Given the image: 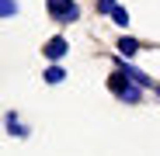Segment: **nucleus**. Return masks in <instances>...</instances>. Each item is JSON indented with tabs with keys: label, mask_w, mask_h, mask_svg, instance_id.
I'll use <instances>...</instances> for the list:
<instances>
[{
	"label": "nucleus",
	"mask_w": 160,
	"mask_h": 156,
	"mask_svg": "<svg viewBox=\"0 0 160 156\" xmlns=\"http://www.w3.org/2000/svg\"><path fill=\"white\" fill-rule=\"evenodd\" d=\"M45 7H49V17H56L63 24H70V21L80 17V7L73 4V0H45Z\"/></svg>",
	"instance_id": "1"
},
{
	"label": "nucleus",
	"mask_w": 160,
	"mask_h": 156,
	"mask_svg": "<svg viewBox=\"0 0 160 156\" xmlns=\"http://www.w3.org/2000/svg\"><path fill=\"white\" fill-rule=\"evenodd\" d=\"M98 11H101V14H112V11H115V0H98Z\"/></svg>",
	"instance_id": "10"
},
{
	"label": "nucleus",
	"mask_w": 160,
	"mask_h": 156,
	"mask_svg": "<svg viewBox=\"0 0 160 156\" xmlns=\"http://www.w3.org/2000/svg\"><path fill=\"white\" fill-rule=\"evenodd\" d=\"M112 90H115L125 104H136V101L143 97V87H136V83H132L129 76H122V73H115V76H112Z\"/></svg>",
	"instance_id": "2"
},
{
	"label": "nucleus",
	"mask_w": 160,
	"mask_h": 156,
	"mask_svg": "<svg viewBox=\"0 0 160 156\" xmlns=\"http://www.w3.org/2000/svg\"><path fill=\"white\" fill-rule=\"evenodd\" d=\"M112 21H115V24H129V11H125V7H115V11H112Z\"/></svg>",
	"instance_id": "9"
},
{
	"label": "nucleus",
	"mask_w": 160,
	"mask_h": 156,
	"mask_svg": "<svg viewBox=\"0 0 160 156\" xmlns=\"http://www.w3.org/2000/svg\"><path fill=\"white\" fill-rule=\"evenodd\" d=\"M66 49H70V42L63 38V35H56V38H49V45H45V56L56 63V59H63L66 56Z\"/></svg>",
	"instance_id": "3"
},
{
	"label": "nucleus",
	"mask_w": 160,
	"mask_h": 156,
	"mask_svg": "<svg viewBox=\"0 0 160 156\" xmlns=\"http://www.w3.org/2000/svg\"><path fill=\"white\" fill-rule=\"evenodd\" d=\"M0 14H4V17H14V14H18V0H0Z\"/></svg>",
	"instance_id": "8"
},
{
	"label": "nucleus",
	"mask_w": 160,
	"mask_h": 156,
	"mask_svg": "<svg viewBox=\"0 0 160 156\" xmlns=\"http://www.w3.org/2000/svg\"><path fill=\"white\" fill-rule=\"evenodd\" d=\"M7 132H11V135H21V139H24V135H28V128L21 125V118H18V115H7Z\"/></svg>",
	"instance_id": "5"
},
{
	"label": "nucleus",
	"mask_w": 160,
	"mask_h": 156,
	"mask_svg": "<svg viewBox=\"0 0 160 156\" xmlns=\"http://www.w3.org/2000/svg\"><path fill=\"white\" fill-rule=\"evenodd\" d=\"M122 73H125L136 87H150V76H146L143 69H136V66H129V63H125V66H122Z\"/></svg>",
	"instance_id": "4"
},
{
	"label": "nucleus",
	"mask_w": 160,
	"mask_h": 156,
	"mask_svg": "<svg viewBox=\"0 0 160 156\" xmlns=\"http://www.w3.org/2000/svg\"><path fill=\"white\" fill-rule=\"evenodd\" d=\"M157 94H160V83H157Z\"/></svg>",
	"instance_id": "11"
},
{
	"label": "nucleus",
	"mask_w": 160,
	"mask_h": 156,
	"mask_svg": "<svg viewBox=\"0 0 160 156\" xmlns=\"http://www.w3.org/2000/svg\"><path fill=\"white\" fill-rule=\"evenodd\" d=\"M136 49H139V42H136V38H118V52H122V56H132Z\"/></svg>",
	"instance_id": "7"
},
{
	"label": "nucleus",
	"mask_w": 160,
	"mask_h": 156,
	"mask_svg": "<svg viewBox=\"0 0 160 156\" xmlns=\"http://www.w3.org/2000/svg\"><path fill=\"white\" fill-rule=\"evenodd\" d=\"M63 76H66V73H63V66H56V63L45 69V80H49V83H63Z\"/></svg>",
	"instance_id": "6"
}]
</instances>
